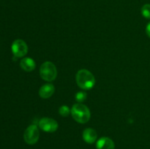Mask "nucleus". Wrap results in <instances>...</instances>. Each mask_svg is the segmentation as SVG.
<instances>
[{"label": "nucleus", "mask_w": 150, "mask_h": 149, "mask_svg": "<svg viewBox=\"0 0 150 149\" xmlns=\"http://www.w3.org/2000/svg\"><path fill=\"white\" fill-rule=\"evenodd\" d=\"M76 83L81 89L89 90L95 84V78L92 72L87 70H81L76 74Z\"/></svg>", "instance_id": "nucleus-1"}, {"label": "nucleus", "mask_w": 150, "mask_h": 149, "mask_svg": "<svg viewBox=\"0 0 150 149\" xmlns=\"http://www.w3.org/2000/svg\"><path fill=\"white\" fill-rule=\"evenodd\" d=\"M73 119L80 124H86L90 119L91 113L89 109L81 103L75 104L71 109Z\"/></svg>", "instance_id": "nucleus-2"}, {"label": "nucleus", "mask_w": 150, "mask_h": 149, "mask_svg": "<svg viewBox=\"0 0 150 149\" xmlns=\"http://www.w3.org/2000/svg\"><path fill=\"white\" fill-rule=\"evenodd\" d=\"M40 75L44 80L51 82L56 79L57 76V70L54 63L51 61H45L40 68Z\"/></svg>", "instance_id": "nucleus-3"}, {"label": "nucleus", "mask_w": 150, "mask_h": 149, "mask_svg": "<svg viewBox=\"0 0 150 149\" xmlns=\"http://www.w3.org/2000/svg\"><path fill=\"white\" fill-rule=\"evenodd\" d=\"M40 138L39 129L36 125H30L26 128L23 134V139L28 145L37 143Z\"/></svg>", "instance_id": "nucleus-4"}, {"label": "nucleus", "mask_w": 150, "mask_h": 149, "mask_svg": "<svg viewBox=\"0 0 150 149\" xmlns=\"http://www.w3.org/2000/svg\"><path fill=\"white\" fill-rule=\"evenodd\" d=\"M12 52L14 57L21 58L26 55L28 52V46L26 42L20 39H16L12 44Z\"/></svg>", "instance_id": "nucleus-5"}, {"label": "nucleus", "mask_w": 150, "mask_h": 149, "mask_svg": "<svg viewBox=\"0 0 150 149\" xmlns=\"http://www.w3.org/2000/svg\"><path fill=\"white\" fill-rule=\"evenodd\" d=\"M39 127L46 132H54L58 129V123L53 118H42L39 121Z\"/></svg>", "instance_id": "nucleus-6"}, {"label": "nucleus", "mask_w": 150, "mask_h": 149, "mask_svg": "<svg viewBox=\"0 0 150 149\" xmlns=\"http://www.w3.org/2000/svg\"><path fill=\"white\" fill-rule=\"evenodd\" d=\"M96 148L97 149H114L115 144L109 137H103L97 141Z\"/></svg>", "instance_id": "nucleus-7"}, {"label": "nucleus", "mask_w": 150, "mask_h": 149, "mask_svg": "<svg viewBox=\"0 0 150 149\" xmlns=\"http://www.w3.org/2000/svg\"><path fill=\"white\" fill-rule=\"evenodd\" d=\"M55 91V88L54 85L51 83H47L41 86L39 89V96L42 99H48L54 94Z\"/></svg>", "instance_id": "nucleus-8"}, {"label": "nucleus", "mask_w": 150, "mask_h": 149, "mask_svg": "<svg viewBox=\"0 0 150 149\" xmlns=\"http://www.w3.org/2000/svg\"><path fill=\"white\" fill-rule=\"evenodd\" d=\"M98 138V134L96 131L92 128H87L83 131V139L86 143L92 144Z\"/></svg>", "instance_id": "nucleus-9"}, {"label": "nucleus", "mask_w": 150, "mask_h": 149, "mask_svg": "<svg viewBox=\"0 0 150 149\" xmlns=\"http://www.w3.org/2000/svg\"><path fill=\"white\" fill-rule=\"evenodd\" d=\"M20 66L22 70H23L24 71L31 72L35 70L36 64H35V61L32 58L26 57V58H23V59H21Z\"/></svg>", "instance_id": "nucleus-10"}, {"label": "nucleus", "mask_w": 150, "mask_h": 149, "mask_svg": "<svg viewBox=\"0 0 150 149\" xmlns=\"http://www.w3.org/2000/svg\"><path fill=\"white\" fill-rule=\"evenodd\" d=\"M142 14L145 18L150 19V4H146L142 7Z\"/></svg>", "instance_id": "nucleus-11"}, {"label": "nucleus", "mask_w": 150, "mask_h": 149, "mask_svg": "<svg viewBox=\"0 0 150 149\" xmlns=\"http://www.w3.org/2000/svg\"><path fill=\"white\" fill-rule=\"evenodd\" d=\"M59 112L62 116L67 117L68 116L70 112H71V110H70V108L67 105H62V107H60L59 110Z\"/></svg>", "instance_id": "nucleus-12"}, {"label": "nucleus", "mask_w": 150, "mask_h": 149, "mask_svg": "<svg viewBox=\"0 0 150 149\" xmlns=\"http://www.w3.org/2000/svg\"><path fill=\"white\" fill-rule=\"evenodd\" d=\"M86 96H87V94H86V92L79 91L76 94V99L79 103H82V102L86 100Z\"/></svg>", "instance_id": "nucleus-13"}, {"label": "nucleus", "mask_w": 150, "mask_h": 149, "mask_svg": "<svg viewBox=\"0 0 150 149\" xmlns=\"http://www.w3.org/2000/svg\"><path fill=\"white\" fill-rule=\"evenodd\" d=\"M146 34H147L148 36H149V37H150V22H149V23H148L147 26H146Z\"/></svg>", "instance_id": "nucleus-14"}]
</instances>
